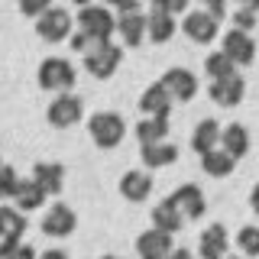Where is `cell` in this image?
Masks as SVG:
<instances>
[{"instance_id":"45","label":"cell","mask_w":259,"mask_h":259,"mask_svg":"<svg viewBox=\"0 0 259 259\" xmlns=\"http://www.w3.org/2000/svg\"><path fill=\"white\" fill-rule=\"evenodd\" d=\"M101 259H120V256H101Z\"/></svg>"},{"instance_id":"5","label":"cell","mask_w":259,"mask_h":259,"mask_svg":"<svg viewBox=\"0 0 259 259\" xmlns=\"http://www.w3.org/2000/svg\"><path fill=\"white\" fill-rule=\"evenodd\" d=\"M120 62H123V49H120L117 42H101V46H94L91 52L84 55V71L94 75L97 81H107V78L117 75Z\"/></svg>"},{"instance_id":"13","label":"cell","mask_w":259,"mask_h":259,"mask_svg":"<svg viewBox=\"0 0 259 259\" xmlns=\"http://www.w3.org/2000/svg\"><path fill=\"white\" fill-rule=\"evenodd\" d=\"M210 101L217 104V107H237V104L246 97V81L240 75H230V78H221V81H210L207 88Z\"/></svg>"},{"instance_id":"33","label":"cell","mask_w":259,"mask_h":259,"mask_svg":"<svg viewBox=\"0 0 259 259\" xmlns=\"http://www.w3.org/2000/svg\"><path fill=\"white\" fill-rule=\"evenodd\" d=\"M149 4H152V10H162V13H168V16H178L182 10H188L191 0H149Z\"/></svg>"},{"instance_id":"19","label":"cell","mask_w":259,"mask_h":259,"mask_svg":"<svg viewBox=\"0 0 259 259\" xmlns=\"http://www.w3.org/2000/svg\"><path fill=\"white\" fill-rule=\"evenodd\" d=\"M117 32H120V39H123V46H130V49L143 46V39H146V13L143 10L117 13Z\"/></svg>"},{"instance_id":"30","label":"cell","mask_w":259,"mask_h":259,"mask_svg":"<svg viewBox=\"0 0 259 259\" xmlns=\"http://www.w3.org/2000/svg\"><path fill=\"white\" fill-rule=\"evenodd\" d=\"M16 185H20V175H16V168L4 162V165H0V204H4V201H13Z\"/></svg>"},{"instance_id":"44","label":"cell","mask_w":259,"mask_h":259,"mask_svg":"<svg viewBox=\"0 0 259 259\" xmlns=\"http://www.w3.org/2000/svg\"><path fill=\"white\" fill-rule=\"evenodd\" d=\"M224 259H240V256H230V253H227V256H224Z\"/></svg>"},{"instance_id":"22","label":"cell","mask_w":259,"mask_h":259,"mask_svg":"<svg viewBox=\"0 0 259 259\" xmlns=\"http://www.w3.org/2000/svg\"><path fill=\"white\" fill-rule=\"evenodd\" d=\"M175 29H178L175 16H168V13H162V10H152L149 16H146V39L156 42V46H165L168 39L175 36Z\"/></svg>"},{"instance_id":"12","label":"cell","mask_w":259,"mask_h":259,"mask_svg":"<svg viewBox=\"0 0 259 259\" xmlns=\"http://www.w3.org/2000/svg\"><path fill=\"white\" fill-rule=\"evenodd\" d=\"M152 194V175L146 168H130L120 178V198L130 201V204H143Z\"/></svg>"},{"instance_id":"26","label":"cell","mask_w":259,"mask_h":259,"mask_svg":"<svg viewBox=\"0 0 259 259\" xmlns=\"http://www.w3.org/2000/svg\"><path fill=\"white\" fill-rule=\"evenodd\" d=\"M140 146H152V143H165L168 140V117H143L133 126Z\"/></svg>"},{"instance_id":"14","label":"cell","mask_w":259,"mask_h":259,"mask_svg":"<svg viewBox=\"0 0 259 259\" xmlns=\"http://www.w3.org/2000/svg\"><path fill=\"white\" fill-rule=\"evenodd\" d=\"M172 233H162V230H146L136 237V256L140 259H165L168 253H172Z\"/></svg>"},{"instance_id":"21","label":"cell","mask_w":259,"mask_h":259,"mask_svg":"<svg viewBox=\"0 0 259 259\" xmlns=\"http://www.w3.org/2000/svg\"><path fill=\"white\" fill-rule=\"evenodd\" d=\"M26 233V214L10 204H0V243H16Z\"/></svg>"},{"instance_id":"42","label":"cell","mask_w":259,"mask_h":259,"mask_svg":"<svg viewBox=\"0 0 259 259\" xmlns=\"http://www.w3.org/2000/svg\"><path fill=\"white\" fill-rule=\"evenodd\" d=\"M71 4H75L78 10H81V7H88V4H91V0H71Z\"/></svg>"},{"instance_id":"10","label":"cell","mask_w":259,"mask_h":259,"mask_svg":"<svg viewBox=\"0 0 259 259\" xmlns=\"http://www.w3.org/2000/svg\"><path fill=\"white\" fill-rule=\"evenodd\" d=\"M221 52H227L233 59V65H253L256 59V39H253V32H243V29H227L224 32V46H221Z\"/></svg>"},{"instance_id":"11","label":"cell","mask_w":259,"mask_h":259,"mask_svg":"<svg viewBox=\"0 0 259 259\" xmlns=\"http://www.w3.org/2000/svg\"><path fill=\"white\" fill-rule=\"evenodd\" d=\"M168 198L175 201V207L182 210L185 221H201L204 210H207V198H204V191H201L198 185H182V188H175Z\"/></svg>"},{"instance_id":"4","label":"cell","mask_w":259,"mask_h":259,"mask_svg":"<svg viewBox=\"0 0 259 259\" xmlns=\"http://www.w3.org/2000/svg\"><path fill=\"white\" fill-rule=\"evenodd\" d=\"M75 32V16H71L65 7H49V10L36 20V36L42 42H68V36Z\"/></svg>"},{"instance_id":"2","label":"cell","mask_w":259,"mask_h":259,"mask_svg":"<svg viewBox=\"0 0 259 259\" xmlns=\"http://www.w3.org/2000/svg\"><path fill=\"white\" fill-rule=\"evenodd\" d=\"M88 133L97 149H117L126 136V120L117 110H97L88 120Z\"/></svg>"},{"instance_id":"40","label":"cell","mask_w":259,"mask_h":259,"mask_svg":"<svg viewBox=\"0 0 259 259\" xmlns=\"http://www.w3.org/2000/svg\"><path fill=\"white\" fill-rule=\"evenodd\" d=\"M39 259H71V256L65 253V249H46V253L39 256Z\"/></svg>"},{"instance_id":"20","label":"cell","mask_w":259,"mask_h":259,"mask_svg":"<svg viewBox=\"0 0 259 259\" xmlns=\"http://www.w3.org/2000/svg\"><path fill=\"white\" fill-rule=\"evenodd\" d=\"M221 123H217L214 117H207V120H201L198 126H194V133H191V149L198 152V156H204V152L210 149H221Z\"/></svg>"},{"instance_id":"37","label":"cell","mask_w":259,"mask_h":259,"mask_svg":"<svg viewBox=\"0 0 259 259\" xmlns=\"http://www.w3.org/2000/svg\"><path fill=\"white\" fill-rule=\"evenodd\" d=\"M136 10H143L140 0H120L117 4V13H136Z\"/></svg>"},{"instance_id":"9","label":"cell","mask_w":259,"mask_h":259,"mask_svg":"<svg viewBox=\"0 0 259 259\" xmlns=\"http://www.w3.org/2000/svg\"><path fill=\"white\" fill-rule=\"evenodd\" d=\"M42 233L46 237H71L75 233V227H78V217H75V210H71L68 204H62V201H55L52 207L42 214Z\"/></svg>"},{"instance_id":"43","label":"cell","mask_w":259,"mask_h":259,"mask_svg":"<svg viewBox=\"0 0 259 259\" xmlns=\"http://www.w3.org/2000/svg\"><path fill=\"white\" fill-rule=\"evenodd\" d=\"M107 4H113V7H117V4H120V0H104V7H107Z\"/></svg>"},{"instance_id":"46","label":"cell","mask_w":259,"mask_h":259,"mask_svg":"<svg viewBox=\"0 0 259 259\" xmlns=\"http://www.w3.org/2000/svg\"><path fill=\"white\" fill-rule=\"evenodd\" d=\"M0 165H4V162H0Z\"/></svg>"},{"instance_id":"1","label":"cell","mask_w":259,"mask_h":259,"mask_svg":"<svg viewBox=\"0 0 259 259\" xmlns=\"http://www.w3.org/2000/svg\"><path fill=\"white\" fill-rule=\"evenodd\" d=\"M78 32H84L91 42H110V36L117 32V16L110 13V7L104 4H88L78 10Z\"/></svg>"},{"instance_id":"23","label":"cell","mask_w":259,"mask_h":259,"mask_svg":"<svg viewBox=\"0 0 259 259\" xmlns=\"http://www.w3.org/2000/svg\"><path fill=\"white\" fill-rule=\"evenodd\" d=\"M221 149L227 152V156H233V159H243L249 152V130L243 126V123H230V126H224L221 130Z\"/></svg>"},{"instance_id":"36","label":"cell","mask_w":259,"mask_h":259,"mask_svg":"<svg viewBox=\"0 0 259 259\" xmlns=\"http://www.w3.org/2000/svg\"><path fill=\"white\" fill-rule=\"evenodd\" d=\"M227 4H230V0H204V10L214 16L217 23H224L227 20Z\"/></svg>"},{"instance_id":"3","label":"cell","mask_w":259,"mask_h":259,"mask_svg":"<svg viewBox=\"0 0 259 259\" xmlns=\"http://www.w3.org/2000/svg\"><path fill=\"white\" fill-rule=\"evenodd\" d=\"M39 88L42 91H52V94H71V88H75V65H71L68 59H62V55H49V59L39 62Z\"/></svg>"},{"instance_id":"41","label":"cell","mask_w":259,"mask_h":259,"mask_svg":"<svg viewBox=\"0 0 259 259\" xmlns=\"http://www.w3.org/2000/svg\"><path fill=\"white\" fill-rule=\"evenodd\" d=\"M165 259H194V256L188 253V249H172V253H168Z\"/></svg>"},{"instance_id":"16","label":"cell","mask_w":259,"mask_h":259,"mask_svg":"<svg viewBox=\"0 0 259 259\" xmlns=\"http://www.w3.org/2000/svg\"><path fill=\"white\" fill-rule=\"evenodd\" d=\"M227 246H230V237H227V227L224 224H210L198 240V256L201 259H224Z\"/></svg>"},{"instance_id":"24","label":"cell","mask_w":259,"mask_h":259,"mask_svg":"<svg viewBox=\"0 0 259 259\" xmlns=\"http://www.w3.org/2000/svg\"><path fill=\"white\" fill-rule=\"evenodd\" d=\"M46 198H49V194L39 188L32 178H20V185H16V194H13V207H16V210H23V214H29V210L42 207V204H46Z\"/></svg>"},{"instance_id":"15","label":"cell","mask_w":259,"mask_h":259,"mask_svg":"<svg viewBox=\"0 0 259 259\" xmlns=\"http://www.w3.org/2000/svg\"><path fill=\"white\" fill-rule=\"evenodd\" d=\"M29 178L49 194V198H55V194H62V188H65V165L62 162H36V168H32Z\"/></svg>"},{"instance_id":"8","label":"cell","mask_w":259,"mask_h":259,"mask_svg":"<svg viewBox=\"0 0 259 259\" xmlns=\"http://www.w3.org/2000/svg\"><path fill=\"white\" fill-rule=\"evenodd\" d=\"M159 81H162V88L168 91V97H172L175 104H188V101L198 97V78H194V71H188V68H168Z\"/></svg>"},{"instance_id":"28","label":"cell","mask_w":259,"mask_h":259,"mask_svg":"<svg viewBox=\"0 0 259 259\" xmlns=\"http://www.w3.org/2000/svg\"><path fill=\"white\" fill-rule=\"evenodd\" d=\"M204 71H207L210 81H221V78L237 75V65H233V59L227 52H210L207 59H204Z\"/></svg>"},{"instance_id":"7","label":"cell","mask_w":259,"mask_h":259,"mask_svg":"<svg viewBox=\"0 0 259 259\" xmlns=\"http://www.w3.org/2000/svg\"><path fill=\"white\" fill-rule=\"evenodd\" d=\"M182 32L198 46H210L221 36V23L207 10H191V13H185V20H182Z\"/></svg>"},{"instance_id":"34","label":"cell","mask_w":259,"mask_h":259,"mask_svg":"<svg viewBox=\"0 0 259 259\" xmlns=\"http://www.w3.org/2000/svg\"><path fill=\"white\" fill-rule=\"evenodd\" d=\"M253 26H256V13H249V10H233V29L253 32Z\"/></svg>"},{"instance_id":"17","label":"cell","mask_w":259,"mask_h":259,"mask_svg":"<svg viewBox=\"0 0 259 259\" xmlns=\"http://www.w3.org/2000/svg\"><path fill=\"white\" fill-rule=\"evenodd\" d=\"M149 221L162 233H178V230H182V224H185V217H182V210L175 207L172 198H162V201H156V207L149 210Z\"/></svg>"},{"instance_id":"29","label":"cell","mask_w":259,"mask_h":259,"mask_svg":"<svg viewBox=\"0 0 259 259\" xmlns=\"http://www.w3.org/2000/svg\"><path fill=\"white\" fill-rule=\"evenodd\" d=\"M237 246H240V253H243V256H259V227H256V224L240 227V233H237Z\"/></svg>"},{"instance_id":"18","label":"cell","mask_w":259,"mask_h":259,"mask_svg":"<svg viewBox=\"0 0 259 259\" xmlns=\"http://www.w3.org/2000/svg\"><path fill=\"white\" fill-rule=\"evenodd\" d=\"M172 104H175V101L168 97L165 88H162V81L149 84V88L140 94V110H143V117H168Z\"/></svg>"},{"instance_id":"6","label":"cell","mask_w":259,"mask_h":259,"mask_svg":"<svg viewBox=\"0 0 259 259\" xmlns=\"http://www.w3.org/2000/svg\"><path fill=\"white\" fill-rule=\"evenodd\" d=\"M81 117H84V104H81L78 94H55L52 104H49V110H46V120H49L55 130L75 126Z\"/></svg>"},{"instance_id":"32","label":"cell","mask_w":259,"mask_h":259,"mask_svg":"<svg viewBox=\"0 0 259 259\" xmlns=\"http://www.w3.org/2000/svg\"><path fill=\"white\" fill-rule=\"evenodd\" d=\"M16 7H20V13L23 16H32V20H39L49 7H55L52 0H16Z\"/></svg>"},{"instance_id":"39","label":"cell","mask_w":259,"mask_h":259,"mask_svg":"<svg viewBox=\"0 0 259 259\" xmlns=\"http://www.w3.org/2000/svg\"><path fill=\"white\" fill-rule=\"evenodd\" d=\"M249 207H253V214L259 217V182L253 185V191H249Z\"/></svg>"},{"instance_id":"25","label":"cell","mask_w":259,"mask_h":259,"mask_svg":"<svg viewBox=\"0 0 259 259\" xmlns=\"http://www.w3.org/2000/svg\"><path fill=\"white\" fill-rule=\"evenodd\" d=\"M140 159L146 168H165L178 159V146L175 143H152V146H140Z\"/></svg>"},{"instance_id":"38","label":"cell","mask_w":259,"mask_h":259,"mask_svg":"<svg viewBox=\"0 0 259 259\" xmlns=\"http://www.w3.org/2000/svg\"><path fill=\"white\" fill-rule=\"evenodd\" d=\"M237 10H249V13H259V0H237Z\"/></svg>"},{"instance_id":"35","label":"cell","mask_w":259,"mask_h":259,"mask_svg":"<svg viewBox=\"0 0 259 259\" xmlns=\"http://www.w3.org/2000/svg\"><path fill=\"white\" fill-rule=\"evenodd\" d=\"M68 46L75 49V52H81V55H88V52H91V49H94L97 42H91V39H88L84 32H78V29H75V32H71V36H68Z\"/></svg>"},{"instance_id":"31","label":"cell","mask_w":259,"mask_h":259,"mask_svg":"<svg viewBox=\"0 0 259 259\" xmlns=\"http://www.w3.org/2000/svg\"><path fill=\"white\" fill-rule=\"evenodd\" d=\"M0 259H39V256L29 243L16 240V243H0Z\"/></svg>"},{"instance_id":"27","label":"cell","mask_w":259,"mask_h":259,"mask_svg":"<svg viewBox=\"0 0 259 259\" xmlns=\"http://www.w3.org/2000/svg\"><path fill=\"white\" fill-rule=\"evenodd\" d=\"M201 168H204L210 178H227L233 168H237V159L227 156L224 149H210V152H204V156H201Z\"/></svg>"}]
</instances>
